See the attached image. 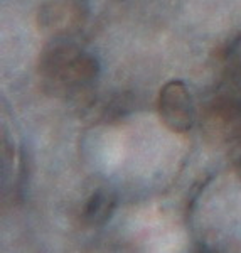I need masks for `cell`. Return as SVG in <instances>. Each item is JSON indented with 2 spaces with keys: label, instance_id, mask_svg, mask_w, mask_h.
Here are the masks:
<instances>
[{
  "label": "cell",
  "instance_id": "2",
  "mask_svg": "<svg viewBox=\"0 0 241 253\" xmlns=\"http://www.w3.org/2000/svg\"><path fill=\"white\" fill-rule=\"evenodd\" d=\"M110 210H112V198H108L105 193H98L88 203L86 218L89 221H100L103 216H108Z\"/></svg>",
  "mask_w": 241,
  "mask_h": 253
},
{
  "label": "cell",
  "instance_id": "1",
  "mask_svg": "<svg viewBox=\"0 0 241 253\" xmlns=\"http://www.w3.org/2000/svg\"><path fill=\"white\" fill-rule=\"evenodd\" d=\"M159 108H161V115L167 126L175 132H186L193 125V100H191L186 84H182L181 81H172L165 84L161 93Z\"/></svg>",
  "mask_w": 241,
  "mask_h": 253
}]
</instances>
